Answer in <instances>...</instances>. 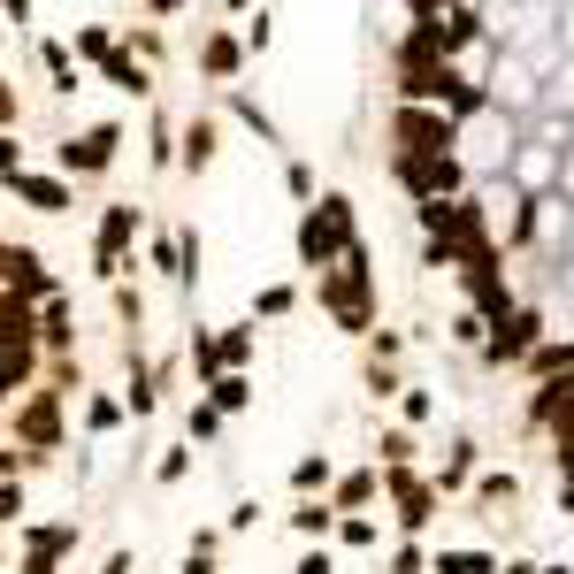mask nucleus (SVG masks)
<instances>
[{"label": "nucleus", "instance_id": "f257e3e1", "mask_svg": "<svg viewBox=\"0 0 574 574\" xmlns=\"http://www.w3.org/2000/svg\"><path fill=\"white\" fill-rule=\"evenodd\" d=\"M299 269H337L345 261V246H360V223H353V199L345 192H322V199H306V215H299Z\"/></svg>", "mask_w": 574, "mask_h": 574}, {"label": "nucleus", "instance_id": "f03ea898", "mask_svg": "<svg viewBox=\"0 0 574 574\" xmlns=\"http://www.w3.org/2000/svg\"><path fill=\"white\" fill-rule=\"evenodd\" d=\"M322 306H329V322L345 337L376 329V261H368V246H345V261L322 269Z\"/></svg>", "mask_w": 574, "mask_h": 574}, {"label": "nucleus", "instance_id": "7ed1b4c3", "mask_svg": "<svg viewBox=\"0 0 574 574\" xmlns=\"http://www.w3.org/2000/svg\"><path fill=\"white\" fill-rule=\"evenodd\" d=\"M513 116H498V108H475V116H459L452 123V161L467 169V176H506V161H513Z\"/></svg>", "mask_w": 574, "mask_h": 574}, {"label": "nucleus", "instance_id": "20e7f679", "mask_svg": "<svg viewBox=\"0 0 574 574\" xmlns=\"http://www.w3.org/2000/svg\"><path fill=\"white\" fill-rule=\"evenodd\" d=\"M391 176L414 192V207H422V199H459V192H467V169H459L452 153H391Z\"/></svg>", "mask_w": 574, "mask_h": 574}, {"label": "nucleus", "instance_id": "39448f33", "mask_svg": "<svg viewBox=\"0 0 574 574\" xmlns=\"http://www.w3.org/2000/svg\"><path fill=\"white\" fill-rule=\"evenodd\" d=\"M116 153H123V123H85V131H69V139L54 145L62 176H108Z\"/></svg>", "mask_w": 574, "mask_h": 574}, {"label": "nucleus", "instance_id": "423d86ee", "mask_svg": "<svg viewBox=\"0 0 574 574\" xmlns=\"http://www.w3.org/2000/svg\"><path fill=\"white\" fill-rule=\"evenodd\" d=\"M131 246H139V207L131 199H108L100 207V246H93V269L116 284V277H131Z\"/></svg>", "mask_w": 574, "mask_h": 574}, {"label": "nucleus", "instance_id": "0eeeda50", "mask_svg": "<svg viewBox=\"0 0 574 574\" xmlns=\"http://www.w3.org/2000/svg\"><path fill=\"white\" fill-rule=\"evenodd\" d=\"M376 475H383V498L399 506V529H407V537H422V529L436 521V506H444V498H436V483H430V475H414V467H376Z\"/></svg>", "mask_w": 574, "mask_h": 574}, {"label": "nucleus", "instance_id": "6e6552de", "mask_svg": "<svg viewBox=\"0 0 574 574\" xmlns=\"http://www.w3.org/2000/svg\"><path fill=\"white\" fill-rule=\"evenodd\" d=\"M15 444H23L31 459H46V452L62 444V391H54V383H39V391L15 407Z\"/></svg>", "mask_w": 574, "mask_h": 574}, {"label": "nucleus", "instance_id": "1a4fd4ad", "mask_svg": "<svg viewBox=\"0 0 574 574\" xmlns=\"http://www.w3.org/2000/svg\"><path fill=\"white\" fill-rule=\"evenodd\" d=\"M391 153H452V116L436 108H391Z\"/></svg>", "mask_w": 574, "mask_h": 574}, {"label": "nucleus", "instance_id": "9d476101", "mask_svg": "<svg viewBox=\"0 0 574 574\" xmlns=\"http://www.w3.org/2000/svg\"><path fill=\"white\" fill-rule=\"evenodd\" d=\"M0 184H8V192H15L31 215H69V207H77V192H69V176H62V169H54V176H39V169H15V176H0Z\"/></svg>", "mask_w": 574, "mask_h": 574}, {"label": "nucleus", "instance_id": "9b49d317", "mask_svg": "<svg viewBox=\"0 0 574 574\" xmlns=\"http://www.w3.org/2000/svg\"><path fill=\"white\" fill-rule=\"evenodd\" d=\"M31 345H46L54 360H62L69 345H77V306H69L62 291H46V299L31 306Z\"/></svg>", "mask_w": 574, "mask_h": 574}, {"label": "nucleus", "instance_id": "f8f14e48", "mask_svg": "<svg viewBox=\"0 0 574 574\" xmlns=\"http://www.w3.org/2000/svg\"><path fill=\"white\" fill-rule=\"evenodd\" d=\"M215 153H223V123H215V116H192V123L176 131V169L199 176V169H215Z\"/></svg>", "mask_w": 574, "mask_h": 574}, {"label": "nucleus", "instance_id": "ddd939ff", "mask_svg": "<svg viewBox=\"0 0 574 574\" xmlns=\"http://www.w3.org/2000/svg\"><path fill=\"white\" fill-rule=\"evenodd\" d=\"M153 407H161V376H153V360H145L139 345H131V353H123V414H153Z\"/></svg>", "mask_w": 574, "mask_h": 574}, {"label": "nucleus", "instance_id": "4468645a", "mask_svg": "<svg viewBox=\"0 0 574 574\" xmlns=\"http://www.w3.org/2000/svg\"><path fill=\"white\" fill-rule=\"evenodd\" d=\"M199 391H207V407H215L223 422H230V414H246V407L261 399V383H253L246 368H223V376H215V383H199Z\"/></svg>", "mask_w": 574, "mask_h": 574}, {"label": "nucleus", "instance_id": "2eb2a0df", "mask_svg": "<svg viewBox=\"0 0 574 574\" xmlns=\"http://www.w3.org/2000/svg\"><path fill=\"white\" fill-rule=\"evenodd\" d=\"M376 498H383V475H376V467H353V475H329V506H337V513H368Z\"/></svg>", "mask_w": 574, "mask_h": 574}, {"label": "nucleus", "instance_id": "dca6fc26", "mask_svg": "<svg viewBox=\"0 0 574 574\" xmlns=\"http://www.w3.org/2000/svg\"><path fill=\"white\" fill-rule=\"evenodd\" d=\"M199 69H207L215 85H230V77L246 69V39H230V31H207V39H199Z\"/></svg>", "mask_w": 574, "mask_h": 574}, {"label": "nucleus", "instance_id": "f3484780", "mask_svg": "<svg viewBox=\"0 0 574 574\" xmlns=\"http://www.w3.org/2000/svg\"><path fill=\"white\" fill-rule=\"evenodd\" d=\"M475 459H483V444H475V436H452V452H444V467H436V498L467 490V483H475Z\"/></svg>", "mask_w": 574, "mask_h": 574}, {"label": "nucleus", "instance_id": "a211bd4d", "mask_svg": "<svg viewBox=\"0 0 574 574\" xmlns=\"http://www.w3.org/2000/svg\"><path fill=\"white\" fill-rule=\"evenodd\" d=\"M39 383V345H0V407Z\"/></svg>", "mask_w": 574, "mask_h": 574}, {"label": "nucleus", "instance_id": "6ab92c4d", "mask_svg": "<svg viewBox=\"0 0 574 574\" xmlns=\"http://www.w3.org/2000/svg\"><path fill=\"white\" fill-rule=\"evenodd\" d=\"M430 574H498V552H483V544H444V552H430Z\"/></svg>", "mask_w": 574, "mask_h": 574}, {"label": "nucleus", "instance_id": "aec40b11", "mask_svg": "<svg viewBox=\"0 0 574 574\" xmlns=\"http://www.w3.org/2000/svg\"><path fill=\"white\" fill-rule=\"evenodd\" d=\"M100 77H108V85H116L123 100H145V93H153V77H145V62H139V54H131V46H116Z\"/></svg>", "mask_w": 574, "mask_h": 574}, {"label": "nucleus", "instance_id": "412c9836", "mask_svg": "<svg viewBox=\"0 0 574 574\" xmlns=\"http://www.w3.org/2000/svg\"><path fill=\"white\" fill-rule=\"evenodd\" d=\"M506 169H513V184L529 192V184H552V176H560V153H552V145H513Z\"/></svg>", "mask_w": 574, "mask_h": 574}, {"label": "nucleus", "instance_id": "4be33fe9", "mask_svg": "<svg viewBox=\"0 0 574 574\" xmlns=\"http://www.w3.org/2000/svg\"><path fill=\"white\" fill-rule=\"evenodd\" d=\"M215 345V368H246L253 360V345H261V322H230L223 337H207Z\"/></svg>", "mask_w": 574, "mask_h": 574}, {"label": "nucleus", "instance_id": "5701e85b", "mask_svg": "<svg viewBox=\"0 0 574 574\" xmlns=\"http://www.w3.org/2000/svg\"><path fill=\"white\" fill-rule=\"evenodd\" d=\"M39 62H46V85H54L62 100H69L77 85H85V69H77V54H69L62 39H46V46H39Z\"/></svg>", "mask_w": 574, "mask_h": 574}, {"label": "nucleus", "instance_id": "b1692460", "mask_svg": "<svg viewBox=\"0 0 574 574\" xmlns=\"http://www.w3.org/2000/svg\"><path fill=\"white\" fill-rule=\"evenodd\" d=\"M230 116H238V123H246V131H253L261 145H284V131H277V116H269V108H261L253 93H230Z\"/></svg>", "mask_w": 574, "mask_h": 574}, {"label": "nucleus", "instance_id": "393cba45", "mask_svg": "<svg viewBox=\"0 0 574 574\" xmlns=\"http://www.w3.org/2000/svg\"><path fill=\"white\" fill-rule=\"evenodd\" d=\"M291 529L329 544V529H337V506H329V498H299V506H291Z\"/></svg>", "mask_w": 574, "mask_h": 574}, {"label": "nucleus", "instance_id": "a878e982", "mask_svg": "<svg viewBox=\"0 0 574 574\" xmlns=\"http://www.w3.org/2000/svg\"><path fill=\"white\" fill-rule=\"evenodd\" d=\"M345 552H376L383 544V529H376V513H337V529H329Z\"/></svg>", "mask_w": 574, "mask_h": 574}, {"label": "nucleus", "instance_id": "bb28decb", "mask_svg": "<svg viewBox=\"0 0 574 574\" xmlns=\"http://www.w3.org/2000/svg\"><path fill=\"white\" fill-rule=\"evenodd\" d=\"M123 422H131V414H123L116 391H93V399H85V430H93V436H116Z\"/></svg>", "mask_w": 574, "mask_h": 574}, {"label": "nucleus", "instance_id": "cd10ccee", "mask_svg": "<svg viewBox=\"0 0 574 574\" xmlns=\"http://www.w3.org/2000/svg\"><path fill=\"white\" fill-rule=\"evenodd\" d=\"M123 39L108 31V23H77V62H93V69H108V54H116Z\"/></svg>", "mask_w": 574, "mask_h": 574}, {"label": "nucleus", "instance_id": "c85d7f7f", "mask_svg": "<svg viewBox=\"0 0 574 574\" xmlns=\"http://www.w3.org/2000/svg\"><path fill=\"white\" fill-rule=\"evenodd\" d=\"M329 475H337V459H329V452H306V459L291 467V490L314 498V490H329Z\"/></svg>", "mask_w": 574, "mask_h": 574}, {"label": "nucleus", "instance_id": "c756f323", "mask_svg": "<svg viewBox=\"0 0 574 574\" xmlns=\"http://www.w3.org/2000/svg\"><path fill=\"white\" fill-rule=\"evenodd\" d=\"M475 498L483 506H521V475L513 467H490V475H475Z\"/></svg>", "mask_w": 574, "mask_h": 574}, {"label": "nucleus", "instance_id": "7c9ffc66", "mask_svg": "<svg viewBox=\"0 0 574 574\" xmlns=\"http://www.w3.org/2000/svg\"><path fill=\"white\" fill-rule=\"evenodd\" d=\"M291 306H299V284H261V291H253V314H246V322H284Z\"/></svg>", "mask_w": 574, "mask_h": 574}, {"label": "nucleus", "instance_id": "2f4dec72", "mask_svg": "<svg viewBox=\"0 0 574 574\" xmlns=\"http://www.w3.org/2000/svg\"><path fill=\"white\" fill-rule=\"evenodd\" d=\"M215 560H223V529H199V537L184 544V574H223Z\"/></svg>", "mask_w": 574, "mask_h": 574}, {"label": "nucleus", "instance_id": "473e14b6", "mask_svg": "<svg viewBox=\"0 0 574 574\" xmlns=\"http://www.w3.org/2000/svg\"><path fill=\"white\" fill-rule=\"evenodd\" d=\"M108 299H116V322H123V329H145V291L131 284V277H116Z\"/></svg>", "mask_w": 574, "mask_h": 574}, {"label": "nucleus", "instance_id": "72a5a7b5", "mask_svg": "<svg viewBox=\"0 0 574 574\" xmlns=\"http://www.w3.org/2000/svg\"><path fill=\"white\" fill-rule=\"evenodd\" d=\"M145 161H153V169H176V123H169V116L145 123Z\"/></svg>", "mask_w": 574, "mask_h": 574}, {"label": "nucleus", "instance_id": "f704fd0d", "mask_svg": "<svg viewBox=\"0 0 574 574\" xmlns=\"http://www.w3.org/2000/svg\"><path fill=\"white\" fill-rule=\"evenodd\" d=\"M414 452H422L414 430H383L376 436V467H414Z\"/></svg>", "mask_w": 574, "mask_h": 574}, {"label": "nucleus", "instance_id": "c9c22d12", "mask_svg": "<svg viewBox=\"0 0 574 574\" xmlns=\"http://www.w3.org/2000/svg\"><path fill=\"white\" fill-rule=\"evenodd\" d=\"M184 475H192V444H161V459H153V483H169V490H176Z\"/></svg>", "mask_w": 574, "mask_h": 574}, {"label": "nucleus", "instance_id": "e433bc0d", "mask_svg": "<svg viewBox=\"0 0 574 574\" xmlns=\"http://www.w3.org/2000/svg\"><path fill=\"white\" fill-rule=\"evenodd\" d=\"M399 414L422 430V422H436V399H430V383H399Z\"/></svg>", "mask_w": 574, "mask_h": 574}, {"label": "nucleus", "instance_id": "4c0bfd02", "mask_svg": "<svg viewBox=\"0 0 574 574\" xmlns=\"http://www.w3.org/2000/svg\"><path fill=\"white\" fill-rule=\"evenodd\" d=\"M184 430H192V444H223V414H215L207 399H192V414H184Z\"/></svg>", "mask_w": 574, "mask_h": 574}, {"label": "nucleus", "instance_id": "58836bf2", "mask_svg": "<svg viewBox=\"0 0 574 574\" xmlns=\"http://www.w3.org/2000/svg\"><path fill=\"white\" fill-rule=\"evenodd\" d=\"M284 192H291V199H322V176H314V161H284Z\"/></svg>", "mask_w": 574, "mask_h": 574}, {"label": "nucleus", "instance_id": "ea45409f", "mask_svg": "<svg viewBox=\"0 0 574 574\" xmlns=\"http://www.w3.org/2000/svg\"><path fill=\"white\" fill-rule=\"evenodd\" d=\"M399 353H407V337H399V329H368V360H376V368H391Z\"/></svg>", "mask_w": 574, "mask_h": 574}, {"label": "nucleus", "instance_id": "a19ab883", "mask_svg": "<svg viewBox=\"0 0 574 574\" xmlns=\"http://www.w3.org/2000/svg\"><path fill=\"white\" fill-rule=\"evenodd\" d=\"M391 574H430V552L422 544H391Z\"/></svg>", "mask_w": 574, "mask_h": 574}, {"label": "nucleus", "instance_id": "79ce46f5", "mask_svg": "<svg viewBox=\"0 0 574 574\" xmlns=\"http://www.w3.org/2000/svg\"><path fill=\"white\" fill-rule=\"evenodd\" d=\"M269 39H277V23H269V8H261V15H246V54H269Z\"/></svg>", "mask_w": 574, "mask_h": 574}, {"label": "nucleus", "instance_id": "37998d69", "mask_svg": "<svg viewBox=\"0 0 574 574\" xmlns=\"http://www.w3.org/2000/svg\"><path fill=\"white\" fill-rule=\"evenodd\" d=\"M452 345H483V314H475V306L452 314Z\"/></svg>", "mask_w": 574, "mask_h": 574}, {"label": "nucleus", "instance_id": "c03bdc74", "mask_svg": "<svg viewBox=\"0 0 574 574\" xmlns=\"http://www.w3.org/2000/svg\"><path fill=\"white\" fill-rule=\"evenodd\" d=\"M368 391H376V399H399V376H391V368H376V360H368Z\"/></svg>", "mask_w": 574, "mask_h": 574}, {"label": "nucleus", "instance_id": "a18cd8bd", "mask_svg": "<svg viewBox=\"0 0 574 574\" xmlns=\"http://www.w3.org/2000/svg\"><path fill=\"white\" fill-rule=\"evenodd\" d=\"M253 521H261V498H238V506H230V529H238V537H246V529H253Z\"/></svg>", "mask_w": 574, "mask_h": 574}, {"label": "nucleus", "instance_id": "49530a36", "mask_svg": "<svg viewBox=\"0 0 574 574\" xmlns=\"http://www.w3.org/2000/svg\"><path fill=\"white\" fill-rule=\"evenodd\" d=\"M15 513H23V483H0V529H8Z\"/></svg>", "mask_w": 574, "mask_h": 574}, {"label": "nucleus", "instance_id": "de8ad7c7", "mask_svg": "<svg viewBox=\"0 0 574 574\" xmlns=\"http://www.w3.org/2000/svg\"><path fill=\"white\" fill-rule=\"evenodd\" d=\"M23 169V145H15V131H0V176H15Z\"/></svg>", "mask_w": 574, "mask_h": 574}, {"label": "nucleus", "instance_id": "09e8293b", "mask_svg": "<svg viewBox=\"0 0 574 574\" xmlns=\"http://www.w3.org/2000/svg\"><path fill=\"white\" fill-rule=\"evenodd\" d=\"M23 123V108H15V93H8V77H0V131H15Z\"/></svg>", "mask_w": 574, "mask_h": 574}, {"label": "nucleus", "instance_id": "8fccbe9b", "mask_svg": "<svg viewBox=\"0 0 574 574\" xmlns=\"http://www.w3.org/2000/svg\"><path fill=\"white\" fill-rule=\"evenodd\" d=\"M291 574H337V560H329V552H306V560H299Z\"/></svg>", "mask_w": 574, "mask_h": 574}, {"label": "nucleus", "instance_id": "3c124183", "mask_svg": "<svg viewBox=\"0 0 574 574\" xmlns=\"http://www.w3.org/2000/svg\"><path fill=\"white\" fill-rule=\"evenodd\" d=\"M131 567H139L131 552H108V560H100V574H131Z\"/></svg>", "mask_w": 574, "mask_h": 574}, {"label": "nucleus", "instance_id": "603ef678", "mask_svg": "<svg viewBox=\"0 0 574 574\" xmlns=\"http://www.w3.org/2000/svg\"><path fill=\"white\" fill-rule=\"evenodd\" d=\"M0 15L8 23H31V0H0Z\"/></svg>", "mask_w": 574, "mask_h": 574}, {"label": "nucleus", "instance_id": "864d4df0", "mask_svg": "<svg viewBox=\"0 0 574 574\" xmlns=\"http://www.w3.org/2000/svg\"><path fill=\"white\" fill-rule=\"evenodd\" d=\"M176 8H184V0H153V15H176Z\"/></svg>", "mask_w": 574, "mask_h": 574}, {"label": "nucleus", "instance_id": "5fc2aeb1", "mask_svg": "<svg viewBox=\"0 0 574 574\" xmlns=\"http://www.w3.org/2000/svg\"><path fill=\"white\" fill-rule=\"evenodd\" d=\"M0 567H8V544H0Z\"/></svg>", "mask_w": 574, "mask_h": 574}, {"label": "nucleus", "instance_id": "6e6d98bb", "mask_svg": "<svg viewBox=\"0 0 574 574\" xmlns=\"http://www.w3.org/2000/svg\"><path fill=\"white\" fill-rule=\"evenodd\" d=\"M0 39H8V15H0Z\"/></svg>", "mask_w": 574, "mask_h": 574}]
</instances>
